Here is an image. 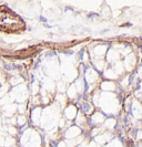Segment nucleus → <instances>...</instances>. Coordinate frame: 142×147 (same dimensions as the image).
I'll return each mask as SVG.
<instances>
[{
    "label": "nucleus",
    "mask_w": 142,
    "mask_h": 147,
    "mask_svg": "<svg viewBox=\"0 0 142 147\" xmlns=\"http://www.w3.org/2000/svg\"><path fill=\"white\" fill-rule=\"evenodd\" d=\"M23 27V22L7 7H0V30L13 31L18 28Z\"/></svg>",
    "instance_id": "1"
}]
</instances>
